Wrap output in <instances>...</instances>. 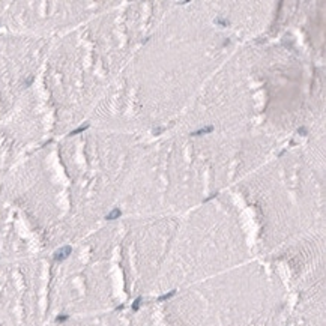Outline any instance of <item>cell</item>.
I'll return each mask as SVG.
<instances>
[{
    "label": "cell",
    "mask_w": 326,
    "mask_h": 326,
    "mask_svg": "<svg viewBox=\"0 0 326 326\" xmlns=\"http://www.w3.org/2000/svg\"><path fill=\"white\" fill-rule=\"evenodd\" d=\"M212 126H207V128H203L201 131H197V132H194L192 135H201V134H207V132H212Z\"/></svg>",
    "instance_id": "obj_1"
}]
</instances>
